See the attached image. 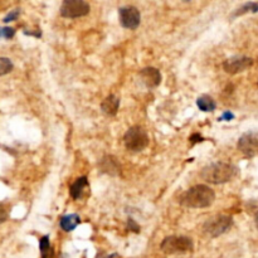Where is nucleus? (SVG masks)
<instances>
[{
    "instance_id": "24",
    "label": "nucleus",
    "mask_w": 258,
    "mask_h": 258,
    "mask_svg": "<svg viewBox=\"0 0 258 258\" xmlns=\"http://www.w3.org/2000/svg\"><path fill=\"white\" fill-rule=\"evenodd\" d=\"M254 223H255V227H257V229H258V212L255 213V215H254Z\"/></svg>"
},
{
    "instance_id": "22",
    "label": "nucleus",
    "mask_w": 258,
    "mask_h": 258,
    "mask_svg": "<svg viewBox=\"0 0 258 258\" xmlns=\"http://www.w3.org/2000/svg\"><path fill=\"white\" fill-rule=\"evenodd\" d=\"M129 228H130V229H131V230H134L135 233H139V230H140L139 225H137L136 223H135L132 219H129Z\"/></svg>"
},
{
    "instance_id": "6",
    "label": "nucleus",
    "mask_w": 258,
    "mask_h": 258,
    "mask_svg": "<svg viewBox=\"0 0 258 258\" xmlns=\"http://www.w3.org/2000/svg\"><path fill=\"white\" fill-rule=\"evenodd\" d=\"M59 13L63 18H81L90 13V6L83 0H64Z\"/></svg>"
},
{
    "instance_id": "2",
    "label": "nucleus",
    "mask_w": 258,
    "mask_h": 258,
    "mask_svg": "<svg viewBox=\"0 0 258 258\" xmlns=\"http://www.w3.org/2000/svg\"><path fill=\"white\" fill-rule=\"evenodd\" d=\"M238 169L234 165L217 161L207 165L200 170V178L209 184H224L237 175Z\"/></svg>"
},
{
    "instance_id": "20",
    "label": "nucleus",
    "mask_w": 258,
    "mask_h": 258,
    "mask_svg": "<svg viewBox=\"0 0 258 258\" xmlns=\"http://www.w3.org/2000/svg\"><path fill=\"white\" fill-rule=\"evenodd\" d=\"M19 14H21V9H14V11H11V13H8L6 17H4L3 22L4 23H9V22L17 21Z\"/></svg>"
},
{
    "instance_id": "3",
    "label": "nucleus",
    "mask_w": 258,
    "mask_h": 258,
    "mask_svg": "<svg viewBox=\"0 0 258 258\" xmlns=\"http://www.w3.org/2000/svg\"><path fill=\"white\" fill-rule=\"evenodd\" d=\"M149 135L147 131L140 125L130 127L124 136V144L129 151L139 152L142 151L149 145Z\"/></svg>"
},
{
    "instance_id": "7",
    "label": "nucleus",
    "mask_w": 258,
    "mask_h": 258,
    "mask_svg": "<svg viewBox=\"0 0 258 258\" xmlns=\"http://www.w3.org/2000/svg\"><path fill=\"white\" fill-rule=\"evenodd\" d=\"M238 150L244 156L253 157L258 155V132L249 131L243 134L238 140Z\"/></svg>"
},
{
    "instance_id": "1",
    "label": "nucleus",
    "mask_w": 258,
    "mask_h": 258,
    "mask_svg": "<svg viewBox=\"0 0 258 258\" xmlns=\"http://www.w3.org/2000/svg\"><path fill=\"white\" fill-rule=\"evenodd\" d=\"M215 193L212 188L204 184H198L192 187L190 189L185 190L180 197V205L187 208H194V209H202L208 208L214 203Z\"/></svg>"
},
{
    "instance_id": "4",
    "label": "nucleus",
    "mask_w": 258,
    "mask_h": 258,
    "mask_svg": "<svg viewBox=\"0 0 258 258\" xmlns=\"http://www.w3.org/2000/svg\"><path fill=\"white\" fill-rule=\"evenodd\" d=\"M160 248L166 254H175V253L192 252L194 244H193V240L185 235H169L164 238Z\"/></svg>"
},
{
    "instance_id": "8",
    "label": "nucleus",
    "mask_w": 258,
    "mask_h": 258,
    "mask_svg": "<svg viewBox=\"0 0 258 258\" xmlns=\"http://www.w3.org/2000/svg\"><path fill=\"white\" fill-rule=\"evenodd\" d=\"M253 66V59L245 56H234L225 59L223 62L222 67L225 73L228 74H237L240 72L247 71L249 67Z\"/></svg>"
},
{
    "instance_id": "11",
    "label": "nucleus",
    "mask_w": 258,
    "mask_h": 258,
    "mask_svg": "<svg viewBox=\"0 0 258 258\" xmlns=\"http://www.w3.org/2000/svg\"><path fill=\"white\" fill-rule=\"evenodd\" d=\"M120 99L115 95H110L101 102V110L107 116H115L119 111Z\"/></svg>"
},
{
    "instance_id": "5",
    "label": "nucleus",
    "mask_w": 258,
    "mask_h": 258,
    "mask_svg": "<svg viewBox=\"0 0 258 258\" xmlns=\"http://www.w3.org/2000/svg\"><path fill=\"white\" fill-rule=\"evenodd\" d=\"M232 225V217L224 214H217L205 220V223L203 224V232H204V234L209 235V237L217 238L219 235L224 234Z\"/></svg>"
},
{
    "instance_id": "9",
    "label": "nucleus",
    "mask_w": 258,
    "mask_h": 258,
    "mask_svg": "<svg viewBox=\"0 0 258 258\" xmlns=\"http://www.w3.org/2000/svg\"><path fill=\"white\" fill-rule=\"evenodd\" d=\"M119 18L120 24L126 29H136L140 26V17L139 9L132 6H125L119 9Z\"/></svg>"
},
{
    "instance_id": "13",
    "label": "nucleus",
    "mask_w": 258,
    "mask_h": 258,
    "mask_svg": "<svg viewBox=\"0 0 258 258\" xmlns=\"http://www.w3.org/2000/svg\"><path fill=\"white\" fill-rule=\"evenodd\" d=\"M79 223H81V218L77 214L63 215V217L59 219V225H61V228L64 232H71V230L76 229V228L78 227Z\"/></svg>"
},
{
    "instance_id": "12",
    "label": "nucleus",
    "mask_w": 258,
    "mask_h": 258,
    "mask_svg": "<svg viewBox=\"0 0 258 258\" xmlns=\"http://www.w3.org/2000/svg\"><path fill=\"white\" fill-rule=\"evenodd\" d=\"M87 187H89V179H87V177L78 178V179L74 180V182L72 183L71 187H69V194H71V197L73 198V199H78V198H81L84 188Z\"/></svg>"
},
{
    "instance_id": "18",
    "label": "nucleus",
    "mask_w": 258,
    "mask_h": 258,
    "mask_svg": "<svg viewBox=\"0 0 258 258\" xmlns=\"http://www.w3.org/2000/svg\"><path fill=\"white\" fill-rule=\"evenodd\" d=\"M13 62L7 57H2L0 58V76H6L7 73L12 72L13 69Z\"/></svg>"
},
{
    "instance_id": "16",
    "label": "nucleus",
    "mask_w": 258,
    "mask_h": 258,
    "mask_svg": "<svg viewBox=\"0 0 258 258\" xmlns=\"http://www.w3.org/2000/svg\"><path fill=\"white\" fill-rule=\"evenodd\" d=\"M39 249H41L42 258H52L53 252H52L51 242H49L48 235H44L39 239Z\"/></svg>"
},
{
    "instance_id": "15",
    "label": "nucleus",
    "mask_w": 258,
    "mask_h": 258,
    "mask_svg": "<svg viewBox=\"0 0 258 258\" xmlns=\"http://www.w3.org/2000/svg\"><path fill=\"white\" fill-rule=\"evenodd\" d=\"M197 106L200 111L203 112H212L214 111L217 105H215V101L208 95H202L200 97H198L197 100Z\"/></svg>"
},
{
    "instance_id": "21",
    "label": "nucleus",
    "mask_w": 258,
    "mask_h": 258,
    "mask_svg": "<svg viewBox=\"0 0 258 258\" xmlns=\"http://www.w3.org/2000/svg\"><path fill=\"white\" fill-rule=\"evenodd\" d=\"M232 119H234V115H233L230 111H225L224 114L220 116L219 121H230Z\"/></svg>"
},
{
    "instance_id": "19",
    "label": "nucleus",
    "mask_w": 258,
    "mask_h": 258,
    "mask_svg": "<svg viewBox=\"0 0 258 258\" xmlns=\"http://www.w3.org/2000/svg\"><path fill=\"white\" fill-rule=\"evenodd\" d=\"M0 36L3 37L4 39H12L16 36V29L11 28V27H3L0 29Z\"/></svg>"
},
{
    "instance_id": "10",
    "label": "nucleus",
    "mask_w": 258,
    "mask_h": 258,
    "mask_svg": "<svg viewBox=\"0 0 258 258\" xmlns=\"http://www.w3.org/2000/svg\"><path fill=\"white\" fill-rule=\"evenodd\" d=\"M140 78H141L142 83L147 87V89H154L157 87L161 82V73L157 68L154 67H146L142 68L139 73Z\"/></svg>"
},
{
    "instance_id": "23",
    "label": "nucleus",
    "mask_w": 258,
    "mask_h": 258,
    "mask_svg": "<svg viewBox=\"0 0 258 258\" xmlns=\"http://www.w3.org/2000/svg\"><path fill=\"white\" fill-rule=\"evenodd\" d=\"M200 141H203V137H200L198 134H194L193 136H190V142H192V144H195V142H200Z\"/></svg>"
},
{
    "instance_id": "14",
    "label": "nucleus",
    "mask_w": 258,
    "mask_h": 258,
    "mask_svg": "<svg viewBox=\"0 0 258 258\" xmlns=\"http://www.w3.org/2000/svg\"><path fill=\"white\" fill-rule=\"evenodd\" d=\"M101 169L110 175H117L120 173V165L114 156H105L101 161Z\"/></svg>"
},
{
    "instance_id": "17",
    "label": "nucleus",
    "mask_w": 258,
    "mask_h": 258,
    "mask_svg": "<svg viewBox=\"0 0 258 258\" xmlns=\"http://www.w3.org/2000/svg\"><path fill=\"white\" fill-rule=\"evenodd\" d=\"M257 12H258V4L249 2V3H245L243 4L242 7H239V8L233 13L232 18H237V17H240L243 16V14H247V13H257Z\"/></svg>"
}]
</instances>
